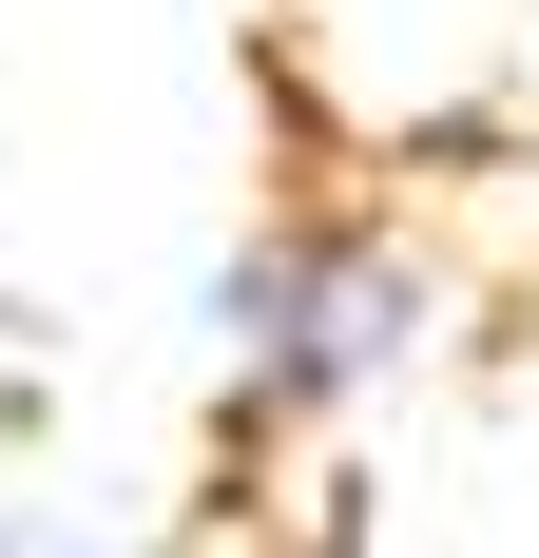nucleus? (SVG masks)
Wrapping results in <instances>:
<instances>
[{"mask_svg":"<svg viewBox=\"0 0 539 558\" xmlns=\"http://www.w3.org/2000/svg\"><path fill=\"white\" fill-rule=\"evenodd\" d=\"M405 347H424V270H405L367 213L251 231V251H231V444H289L327 404H367Z\"/></svg>","mask_w":539,"mask_h":558,"instance_id":"obj_1","label":"nucleus"},{"mask_svg":"<svg viewBox=\"0 0 539 558\" xmlns=\"http://www.w3.org/2000/svg\"><path fill=\"white\" fill-rule=\"evenodd\" d=\"M0 328H20V289H0Z\"/></svg>","mask_w":539,"mask_h":558,"instance_id":"obj_2","label":"nucleus"}]
</instances>
